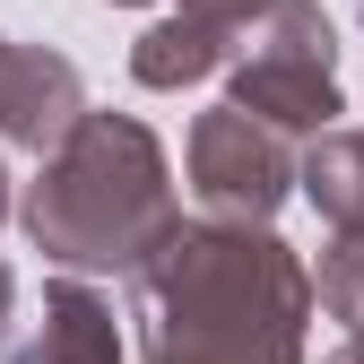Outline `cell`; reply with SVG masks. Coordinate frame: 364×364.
<instances>
[{
  "label": "cell",
  "mask_w": 364,
  "mask_h": 364,
  "mask_svg": "<svg viewBox=\"0 0 364 364\" xmlns=\"http://www.w3.org/2000/svg\"><path fill=\"white\" fill-rule=\"evenodd\" d=\"M295 191L321 208L330 243H347L364 260V122H338V130L295 148Z\"/></svg>",
  "instance_id": "cell-7"
},
{
  "label": "cell",
  "mask_w": 364,
  "mask_h": 364,
  "mask_svg": "<svg viewBox=\"0 0 364 364\" xmlns=\"http://www.w3.org/2000/svg\"><path fill=\"white\" fill-rule=\"evenodd\" d=\"M321 364H364V338H338V347H330Z\"/></svg>",
  "instance_id": "cell-11"
},
{
  "label": "cell",
  "mask_w": 364,
  "mask_h": 364,
  "mask_svg": "<svg viewBox=\"0 0 364 364\" xmlns=\"http://www.w3.org/2000/svg\"><path fill=\"white\" fill-rule=\"evenodd\" d=\"M225 61H235V35H217V26H200V18H156L139 43H130V78L139 87H156V96H182V87H200V78H217Z\"/></svg>",
  "instance_id": "cell-8"
},
{
  "label": "cell",
  "mask_w": 364,
  "mask_h": 364,
  "mask_svg": "<svg viewBox=\"0 0 364 364\" xmlns=\"http://www.w3.org/2000/svg\"><path fill=\"white\" fill-rule=\"evenodd\" d=\"M182 173H191V200L217 225H269L295 200V139H278L269 122L208 105L182 139Z\"/></svg>",
  "instance_id": "cell-4"
},
{
  "label": "cell",
  "mask_w": 364,
  "mask_h": 364,
  "mask_svg": "<svg viewBox=\"0 0 364 364\" xmlns=\"http://www.w3.org/2000/svg\"><path fill=\"white\" fill-rule=\"evenodd\" d=\"M225 105L269 122L278 139H321L338 130L347 96H338V35L321 18V0H269V9L235 35L225 61Z\"/></svg>",
  "instance_id": "cell-3"
},
{
  "label": "cell",
  "mask_w": 364,
  "mask_h": 364,
  "mask_svg": "<svg viewBox=\"0 0 364 364\" xmlns=\"http://www.w3.org/2000/svg\"><path fill=\"white\" fill-rule=\"evenodd\" d=\"M9 321H18V278H9V260H0V338H9Z\"/></svg>",
  "instance_id": "cell-10"
},
{
  "label": "cell",
  "mask_w": 364,
  "mask_h": 364,
  "mask_svg": "<svg viewBox=\"0 0 364 364\" xmlns=\"http://www.w3.org/2000/svg\"><path fill=\"white\" fill-rule=\"evenodd\" d=\"M105 9H148V0H105Z\"/></svg>",
  "instance_id": "cell-13"
},
{
  "label": "cell",
  "mask_w": 364,
  "mask_h": 364,
  "mask_svg": "<svg viewBox=\"0 0 364 364\" xmlns=\"http://www.w3.org/2000/svg\"><path fill=\"white\" fill-rule=\"evenodd\" d=\"M173 165L165 139L139 113H96L70 122L53 156H35V182L18 191L26 243L61 269V278H130L165 235H173Z\"/></svg>",
  "instance_id": "cell-2"
},
{
  "label": "cell",
  "mask_w": 364,
  "mask_h": 364,
  "mask_svg": "<svg viewBox=\"0 0 364 364\" xmlns=\"http://www.w3.org/2000/svg\"><path fill=\"white\" fill-rule=\"evenodd\" d=\"M9 364H122V321L87 278H53L35 321L9 338Z\"/></svg>",
  "instance_id": "cell-6"
},
{
  "label": "cell",
  "mask_w": 364,
  "mask_h": 364,
  "mask_svg": "<svg viewBox=\"0 0 364 364\" xmlns=\"http://www.w3.org/2000/svg\"><path fill=\"white\" fill-rule=\"evenodd\" d=\"M139 364H304L312 260L278 225L173 217V235L130 269Z\"/></svg>",
  "instance_id": "cell-1"
},
{
  "label": "cell",
  "mask_w": 364,
  "mask_h": 364,
  "mask_svg": "<svg viewBox=\"0 0 364 364\" xmlns=\"http://www.w3.org/2000/svg\"><path fill=\"white\" fill-rule=\"evenodd\" d=\"M87 113V78L53 43H0V148L53 156L70 122Z\"/></svg>",
  "instance_id": "cell-5"
},
{
  "label": "cell",
  "mask_w": 364,
  "mask_h": 364,
  "mask_svg": "<svg viewBox=\"0 0 364 364\" xmlns=\"http://www.w3.org/2000/svg\"><path fill=\"white\" fill-rule=\"evenodd\" d=\"M173 9H182V18H200V26H217V35H243V26L269 9V0H173Z\"/></svg>",
  "instance_id": "cell-9"
},
{
  "label": "cell",
  "mask_w": 364,
  "mask_h": 364,
  "mask_svg": "<svg viewBox=\"0 0 364 364\" xmlns=\"http://www.w3.org/2000/svg\"><path fill=\"white\" fill-rule=\"evenodd\" d=\"M18 217V191H9V165H0V225Z\"/></svg>",
  "instance_id": "cell-12"
}]
</instances>
